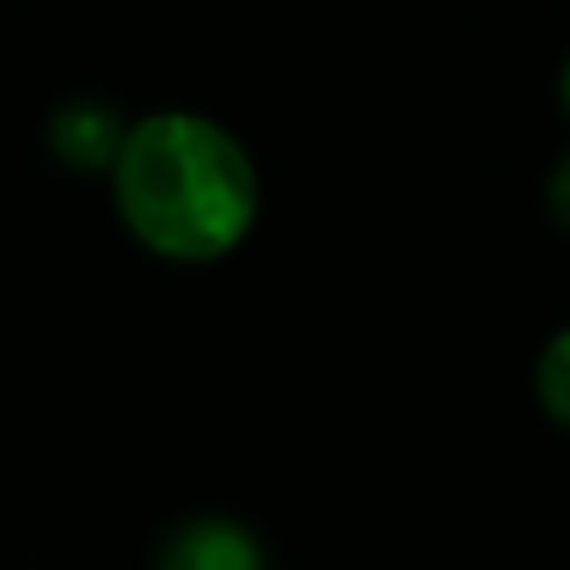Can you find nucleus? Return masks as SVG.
<instances>
[{
	"instance_id": "2",
	"label": "nucleus",
	"mask_w": 570,
	"mask_h": 570,
	"mask_svg": "<svg viewBox=\"0 0 570 570\" xmlns=\"http://www.w3.org/2000/svg\"><path fill=\"white\" fill-rule=\"evenodd\" d=\"M533 393H540V411L570 430V325L558 337H546L540 362H533Z\"/></svg>"
},
{
	"instance_id": "3",
	"label": "nucleus",
	"mask_w": 570,
	"mask_h": 570,
	"mask_svg": "<svg viewBox=\"0 0 570 570\" xmlns=\"http://www.w3.org/2000/svg\"><path fill=\"white\" fill-rule=\"evenodd\" d=\"M178 558H190V564H252V546L227 521H197L178 546Z\"/></svg>"
},
{
	"instance_id": "5",
	"label": "nucleus",
	"mask_w": 570,
	"mask_h": 570,
	"mask_svg": "<svg viewBox=\"0 0 570 570\" xmlns=\"http://www.w3.org/2000/svg\"><path fill=\"white\" fill-rule=\"evenodd\" d=\"M558 105H564V117H570V56H564V68H558Z\"/></svg>"
},
{
	"instance_id": "4",
	"label": "nucleus",
	"mask_w": 570,
	"mask_h": 570,
	"mask_svg": "<svg viewBox=\"0 0 570 570\" xmlns=\"http://www.w3.org/2000/svg\"><path fill=\"white\" fill-rule=\"evenodd\" d=\"M546 209H552V222L570 234V154L552 166V185H546Z\"/></svg>"
},
{
	"instance_id": "1",
	"label": "nucleus",
	"mask_w": 570,
	"mask_h": 570,
	"mask_svg": "<svg viewBox=\"0 0 570 570\" xmlns=\"http://www.w3.org/2000/svg\"><path fill=\"white\" fill-rule=\"evenodd\" d=\"M117 209L160 258H222L258 222V166L222 124L160 111L117 148Z\"/></svg>"
}]
</instances>
